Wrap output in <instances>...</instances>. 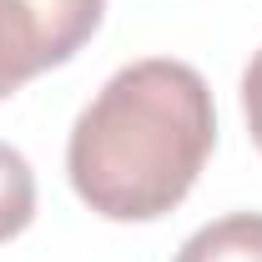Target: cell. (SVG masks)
Wrapping results in <instances>:
<instances>
[{
  "instance_id": "2",
  "label": "cell",
  "mask_w": 262,
  "mask_h": 262,
  "mask_svg": "<svg viewBox=\"0 0 262 262\" xmlns=\"http://www.w3.org/2000/svg\"><path fill=\"white\" fill-rule=\"evenodd\" d=\"M106 0H0V101L66 66L101 31Z\"/></svg>"
},
{
  "instance_id": "3",
  "label": "cell",
  "mask_w": 262,
  "mask_h": 262,
  "mask_svg": "<svg viewBox=\"0 0 262 262\" xmlns=\"http://www.w3.org/2000/svg\"><path fill=\"white\" fill-rule=\"evenodd\" d=\"M171 262H262V212H227L196 227Z\"/></svg>"
},
{
  "instance_id": "1",
  "label": "cell",
  "mask_w": 262,
  "mask_h": 262,
  "mask_svg": "<svg viewBox=\"0 0 262 262\" xmlns=\"http://www.w3.org/2000/svg\"><path fill=\"white\" fill-rule=\"evenodd\" d=\"M217 146V106L202 71L171 56L121 66L66 141V177L106 222H157L182 207Z\"/></svg>"
},
{
  "instance_id": "4",
  "label": "cell",
  "mask_w": 262,
  "mask_h": 262,
  "mask_svg": "<svg viewBox=\"0 0 262 262\" xmlns=\"http://www.w3.org/2000/svg\"><path fill=\"white\" fill-rule=\"evenodd\" d=\"M35 217V171L31 162L0 141V242L20 237Z\"/></svg>"
},
{
  "instance_id": "5",
  "label": "cell",
  "mask_w": 262,
  "mask_h": 262,
  "mask_svg": "<svg viewBox=\"0 0 262 262\" xmlns=\"http://www.w3.org/2000/svg\"><path fill=\"white\" fill-rule=\"evenodd\" d=\"M242 116H247V131L262 146V51H252V61L242 71Z\"/></svg>"
}]
</instances>
